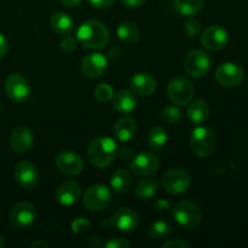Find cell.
Instances as JSON below:
<instances>
[{
    "instance_id": "cb8c5ba5",
    "label": "cell",
    "mask_w": 248,
    "mask_h": 248,
    "mask_svg": "<svg viewBox=\"0 0 248 248\" xmlns=\"http://www.w3.org/2000/svg\"><path fill=\"white\" fill-rule=\"evenodd\" d=\"M210 115V107L207 102L203 99H196L191 102L188 108V118L193 124H202L205 123Z\"/></svg>"
},
{
    "instance_id": "ffe728a7",
    "label": "cell",
    "mask_w": 248,
    "mask_h": 248,
    "mask_svg": "<svg viewBox=\"0 0 248 248\" xmlns=\"http://www.w3.org/2000/svg\"><path fill=\"white\" fill-rule=\"evenodd\" d=\"M131 89L140 96H150L156 89V80L149 73H137L131 79Z\"/></svg>"
},
{
    "instance_id": "f35d334b",
    "label": "cell",
    "mask_w": 248,
    "mask_h": 248,
    "mask_svg": "<svg viewBox=\"0 0 248 248\" xmlns=\"http://www.w3.org/2000/svg\"><path fill=\"white\" fill-rule=\"evenodd\" d=\"M155 210L160 213H167L171 211V206L167 200H159L155 203Z\"/></svg>"
},
{
    "instance_id": "7a4b0ae2",
    "label": "cell",
    "mask_w": 248,
    "mask_h": 248,
    "mask_svg": "<svg viewBox=\"0 0 248 248\" xmlns=\"http://www.w3.org/2000/svg\"><path fill=\"white\" fill-rule=\"evenodd\" d=\"M118 145L109 137H97L90 143L87 156L93 166L103 169L109 166L118 155Z\"/></svg>"
},
{
    "instance_id": "277c9868",
    "label": "cell",
    "mask_w": 248,
    "mask_h": 248,
    "mask_svg": "<svg viewBox=\"0 0 248 248\" xmlns=\"http://www.w3.org/2000/svg\"><path fill=\"white\" fill-rule=\"evenodd\" d=\"M216 147V137L212 130L206 126H199L190 135V148L195 155L207 157L213 153Z\"/></svg>"
},
{
    "instance_id": "d6986e66",
    "label": "cell",
    "mask_w": 248,
    "mask_h": 248,
    "mask_svg": "<svg viewBox=\"0 0 248 248\" xmlns=\"http://www.w3.org/2000/svg\"><path fill=\"white\" fill-rule=\"evenodd\" d=\"M81 195V188L74 181H64L56 189L55 198L61 205L72 206L78 202Z\"/></svg>"
},
{
    "instance_id": "836d02e7",
    "label": "cell",
    "mask_w": 248,
    "mask_h": 248,
    "mask_svg": "<svg viewBox=\"0 0 248 248\" xmlns=\"http://www.w3.org/2000/svg\"><path fill=\"white\" fill-rule=\"evenodd\" d=\"M90 229H91V223L86 218H77L72 223V232L75 234H82Z\"/></svg>"
},
{
    "instance_id": "ac0fdd59",
    "label": "cell",
    "mask_w": 248,
    "mask_h": 248,
    "mask_svg": "<svg viewBox=\"0 0 248 248\" xmlns=\"http://www.w3.org/2000/svg\"><path fill=\"white\" fill-rule=\"evenodd\" d=\"M10 144L14 152L18 154L29 152L34 144V135L31 128L27 126H18L15 128L10 137Z\"/></svg>"
},
{
    "instance_id": "83f0119b",
    "label": "cell",
    "mask_w": 248,
    "mask_h": 248,
    "mask_svg": "<svg viewBox=\"0 0 248 248\" xmlns=\"http://www.w3.org/2000/svg\"><path fill=\"white\" fill-rule=\"evenodd\" d=\"M172 229L173 228H172V224L169 220L160 219L149 225L148 234H149L150 239L155 240V241H159V240L166 239L172 232Z\"/></svg>"
},
{
    "instance_id": "4dcf8cb0",
    "label": "cell",
    "mask_w": 248,
    "mask_h": 248,
    "mask_svg": "<svg viewBox=\"0 0 248 248\" xmlns=\"http://www.w3.org/2000/svg\"><path fill=\"white\" fill-rule=\"evenodd\" d=\"M182 118V110L176 106H169L161 111V120L169 125H174Z\"/></svg>"
},
{
    "instance_id": "f1b7e54d",
    "label": "cell",
    "mask_w": 248,
    "mask_h": 248,
    "mask_svg": "<svg viewBox=\"0 0 248 248\" xmlns=\"http://www.w3.org/2000/svg\"><path fill=\"white\" fill-rule=\"evenodd\" d=\"M203 7V0H174V9L183 16L198 14Z\"/></svg>"
},
{
    "instance_id": "e575fe53",
    "label": "cell",
    "mask_w": 248,
    "mask_h": 248,
    "mask_svg": "<svg viewBox=\"0 0 248 248\" xmlns=\"http://www.w3.org/2000/svg\"><path fill=\"white\" fill-rule=\"evenodd\" d=\"M61 48H62V51H64V52H73V51L77 50V46H78V40L75 38H73V36H64V38L62 39V41H61Z\"/></svg>"
},
{
    "instance_id": "4316f807",
    "label": "cell",
    "mask_w": 248,
    "mask_h": 248,
    "mask_svg": "<svg viewBox=\"0 0 248 248\" xmlns=\"http://www.w3.org/2000/svg\"><path fill=\"white\" fill-rule=\"evenodd\" d=\"M167 140H169V135L161 126L153 127L148 135V145L153 152H160L164 149L165 145L167 144Z\"/></svg>"
},
{
    "instance_id": "ee69618b",
    "label": "cell",
    "mask_w": 248,
    "mask_h": 248,
    "mask_svg": "<svg viewBox=\"0 0 248 248\" xmlns=\"http://www.w3.org/2000/svg\"><path fill=\"white\" fill-rule=\"evenodd\" d=\"M61 2H62V5H64L67 7H74L77 5H79L81 2V0H61Z\"/></svg>"
},
{
    "instance_id": "5b68a950",
    "label": "cell",
    "mask_w": 248,
    "mask_h": 248,
    "mask_svg": "<svg viewBox=\"0 0 248 248\" xmlns=\"http://www.w3.org/2000/svg\"><path fill=\"white\" fill-rule=\"evenodd\" d=\"M161 186L167 193L181 195L188 191L191 186V177L182 169L169 170L162 176Z\"/></svg>"
},
{
    "instance_id": "8fae6325",
    "label": "cell",
    "mask_w": 248,
    "mask_h": 248,
    "mask_svg": "<svg viewBox=\"0 0 248 248\" xmlns=\"http://www.w3.org/2000/svg\"><path fill=\"white\" fill-rule=\"evenodd\" d=\"M229 43V33L219 26H211L201 35V44L208 51H219Z\"/></svg>"
},
{
    "instance_id": "52a82bcc",
    "label": "cell",
    "mask_w": 248,
    "mask_h": 248,
    "mask_svg": "<svg viewBox=\"0 0 248 248\" xmlns=\"http://www.w3.org/2000/svg\"><path fill=\"white\" fill-rule=\"evenodd\" d=\"M169 98L177 106H186L194 96V86L186 77H176L169 82L167 86Z\"/></svg>"
},
{
    "instance_id": "6da1fadb",
    "label": "cell",
    "mask_w": 248,
    "mask_h": 248,
    "mask_svg": "<svg viewBox=\"0 0 248 248\" xmlns=\"http://www.w3.org/2000/svg\"><path fill=\"white\" fill-rule=\"evenodd\" d=\"M77 40L84 47L99 50L109 43V31L106 24L102 22L89 19L82 22L78 28Z\"/></svg>"
},
{
    "instance_id": "b9f144b4",
    "label": "cell",
    "mask_w": 248,
    "mask_h": 248,
    "mask_svg": "<svg viewBox=\"0 0 248 248\" xmlns=\"http://www.w3.org/2000/svg\"><path fill=\"white\" fill-rule=\"evenodd\" d=\"M120 156L123 160H127V161H131V160L133 159V153L131 152V149H128V148H123V149L120 150Z\"/></svg>"
},
{
    "instance_id": "8d00e7d4",
    "label": "cell",
    "mask_w": 248,
    "mask_h": 248,
    "mask_svg": "<svg viewBox=\"0 0 248 248\" xmlns=\"http://www.w3.org/2000/svg\"><path fill=\"white\" fill-rule=\"evenodd\" d=\"M164 248H189L190 245L188 242L183 241V240H179V239H174V240H170V241L165 242L162 245Z\"/></svg>"
},
{
    "instance_id": "30bf717a",
    "label": "cell",
    "mask_w": 248,
    "mask_h": 248,
    "mask_svg": "<svg viewBox=\"0 0 248 248\" xmlns=\"http://www.w3.org/2000/svg\"><path fill=\"white\" fill-rule=\"evenodd\" d=\"M184 68L186 73L194 78H202L210 72L211 69V58L207 52L202 50H193L188 52L186 61H184Z\"/></svg>"
},
{
    "instance_id": "7402d4cb",
    "label": "cell",
    "mask_w": 248,
    "mask_h": 248,
    "mask_svg": "<svg viewBox=\"0 0 248 248\" xmlns=\"http://www.w3.org/2000/svg\"><path fill=\"white\" fill-rule=\"evenodd\" d=\"M136 131H137V124L135 119L130 116L119 119L114 125V135L120 142H128L132 140L133 136L136 135Z\"/></svg>"
},
{
    "instance_id": "5bb4252c",
    "label": "cell",
    "mask_w": 248,
    "mask_h": 248,
    "mask_svg": "<svg viewBox=\"0 0 248 248\" xmlns=\"http://www.w3.org/2000/svg\"><path fill=\"white\" fill-rule=\"evenodd\" d=\"M111 225L119 232H135L140 225V217L133 210L128 207H123L116 210L111 216Z\"/></svg>"
},
{
    "instance_id": "7c38bea8",
    "label": "cell",
    "mask_w": 248,
    "mask_h": 248,
    "mask_svg": "<svg viewBox=\"0 0 248 248\" xmlns=\"http://www.w3.org/2000/svg\"><path fill=\"white\" fill-rule=\"evenodd\" d=\"M245 78V72L239 64L232 62L223 63L216 72V79L222 86L235 87L242 82Z\"/></svg>"
},
{
    "instance_id": "603a6c76",
    "label": "cell",
    "mask_w": 248,
    "mask_h": 248,
    "mask_svg": "<svg viewBox=\"0 0 248 248\" xmlns=\"http://www.w3.org/2000/svg\"><path fill=\"white\" fill-rule=\"evenodd\" d=\"M50 22L53 31H57L58 34L68 35V34H70L74 31V21H73V18L69 15L63 11L55 12L51 16Z\"/></svg>"
},
{
    "instance_id": "9c48e42d",
    "label": "cell",
    "mask_w": 248,
    "mask_h": 248,
    "mask_svg": "<svg viewBox=\"0 0 248 248\" xmlns=\"http://www.w3.org/2000/svg\"><path fill=\"white\" fill-rule=\"evenodd\" d=\"M36 207L31 202L22 201L16 203L10 212V222L17 229H27L36 219Z\"/></svg>"
},
{
    "instance_id": "f6af8a7d",
    "label": "cell",
    "mask_w": 248,
    "mask_h": 248,
    "mask_svg": "<svg viewBox=\"0 0 248 248\" xmlns=\"http://www.w3.org/2000/svg\"><path fill=\"white\" fill-rule=\"evenodd\" d=\"M31 248H47L48 244L46 241H43V240H36L33 244L31 245Z\"/></svg>"
},
{
    "instance_id": "ab89813d",
    "label": "cell",
    "mask_w": 248,
    "mask_h": 248,
    "mask_svg": "<svg viewBox=\"0 0 248 248\" xmlns=\"http://www.w3.org/2000/svg\"><path fill=\"white\" fill-rule=\"evenodd\" d=\"M7 48H9V41H7V39L0 33V58H2L6 55Z\"/></svg>"
},
{
    "instance_id": "2e32d148",
    "label": "cell",
    "mask_w": 248,
    "mask_h": 248,
    "mask_svg": "<svg viewBox=\"0 0 248 248\" xmlns=\"http://www.w3.org/2000/svg\"><path fill=\"white\" fill-rule=\"evenodd\" d=\"M108 60L103 53L92 52L85 56L81 62V72L90 79L98 78L106 72Z\"/></svg>"
},
{
    "instance_id": "d6a6232c",
    "label": "cell",
    "mask_w": 248,
    "mask_h": 248,
    "mask_svg": "<svg viewBox=\"0 0 248 248\" xmlns=\"http://www.w3.org/2000/svg\"><path fill=\"white\" fill-rule=\"evenodd\" d=\"M183 31H184V33L189 36V38H195L196 35H199V34H200V31H201L200 22L196 21V19H194V18L188 19V21L184 22Z\"/></svg>"
},
{
    "instance_id": "9a60e30c",
    "label": "cell",
    "mask_w": 248,
    "mask_h": 248,
    "mask_svg": "<svg viewBox=\"0 0 248 248\" xmlns=\"http://www.w3.org/2000/svg\"><path fill=\"white\" fill-rule=\"evenodd\" d=\"M131 161V171L137 176H149L157 171L160 165L156 155L149 152L140 153Z\"/></svg>"
},
{
    "instance_id": "d590c367",
    "label": "cell",
    "mask_w": 248,
    "mask_h": 248,
    "mask_svg": "<svg viewBox=\"0 0 248 248\" xmlns=\"http://www.w3.org/2000/svg\"><path fill=\"white\" fill-rule=\"evenodd\" d=\"M106 248H130V244H128L126 240L120 239V237H116V239L109 240L108 242L104 244Z\"/></svg>"
},
{
    "instance_id": "7dc6e473",
    "label": "cell",
    "mask_w": 248,
    "mask_h": 248,
    "mask_svg": "<svg viewBox=\"0 0 248 248\" xmlns=\"http://www.w3.org/2000/svg\"><path fill=\"white\" fill-rule=\"evenodd\" d=\"M0 109H1V106H0Z\"/></svg>"
},
{
    "instance_id": "bcb514c9",
    "label": "cell",
    "mask_w": 248,
    "mask_h": 248,
    "mask_svg": "<svg viewBox=\"0 0 248 248\" xmlns=\"http://www.w3.org/2000/svg\"><path fill=\"white\" fill-rule=\"evenodd\" d=\"M5 244H6V241H5V237L2 236L1 234H0V248L4 247V246H5Z\"/></svg>"
},
{
    "instance_id": "d4e9b609",
    "label": "cell",
    "mask_w": 248,
    "mask_h": 248,
    "mask_svg": "<svg viewBox=\"0 0 248 248\" xmlns=\"http://www.w3.org/2000/svg\"><path fill=\"white\" fill-rule=\"evenodd\" d=\"M131 184H132V176L127 170L119 169L111 176L110 186L115 193H126L130 189Z\"/></svg>"
},
{
    "instance_id": "1f68e13d",
    "label": "cell",
    "mask_w": 248,
    "mask_h": 248,
    "mask_svg": "<svg viewBox=\"0 0 248 248\" xmlns=\"http://www.w3.org/2000/svg\"><path fill=\"white\" fill-rule=\"evenodd\" d=\"M114 96V90L113 87L109 84H99L98 86L94 90V97H96L97 101L99 102H108L109 99L113 98Z\"/></svg>"
},
{
    "instance_id": "484cf974",
    "label": "cell",
    "mask_w": 248,
    "mask_h": 248,
    "mask_svg": "<svg viewBox=\"0 0 248 248\" xmlns=\"http://www.w3.org/2000/svg\"><path fill=\"white\" fill-rule=\"evenodd\" d=\"M116 35L126 44H136L140 40V29L132 22H123L116 29Z\"/></svg>"
},
{
    "instance_id": "e0dca14e",
    "label": "cell",
    "mask_w": 248,
    "mask_h": 248,
    "mask_svg": "<svg viewBox=\"0 0 248 248\" xmlns=\"http://www.w3.org/2000/svg\"><path fill=\"white\" fill-rule=\"evenodd\" d=\"M39 173L38 169L34 164L31 161H24L18 162L15 167V179L24 189H31L36 186L38 183Z\"/></svg>"
},
{
    "instance_id": "8992f818",
    "label": "cell",
    "mask_w": 248,
    "mask_h": 248,
    "mask_svg": "<svg viewBox=\"0 0 248 248\" xmlns=\"http://www.w3.org/2000/svg\"><path fill=\"white\" fill-rule=\"evenodd\" d=\"M111 200H113L111 191L101 184L89 186L82 196V203L90 211L104 210L110 205Z\"/></svg>"
},
{
    "instance_id": "44dd1931",
    "label": "cell",
    "mask_w": 248,
    "mask_h": 248,
    "mask_svg": "<svg viewBox=\"0 0 248 248\" xmlns=\"http://www.w3.org/2000/svg\"><path fill=\"white\" fill-rule=\"evenodd\" d=\"M113 107L118 113L128 114L137 107V98L128 90H120L113 96Z\"/></svg>"
},
{
    "instance_id": "f546056e",
    "label": "cell",
    "mask_w": 248,
    "mask_h": 248,
    "mask_svg": "<svg viewBox=\"0 0 248 248\" xmlns=\"http://www.w3.org/2000/svg\"><path fill=\"white\" fill-rule=\"evenodd\" d=\"M157 183L153 179H143L136 186V195L140 200H149L156 194Z\"/></svg>"
},
{
    "instance_id": "ba28073f",
    "label": "cell",
    "mask_w": 248,
    "mask_h": 248,
    "mask_svg": "<svg viewBox=\"0 0 248 248\" xmlns=\"http://www.w3.org/2000/svg\"><path fill=\"white\" fill-rule=\"evenodd\" d=\"M5 92L7 97L15 103H22L27 101L31 94V85L29 81L21 74H10L5 80Z\"/></svg>"
},
{
    "instance_id": "4fadbf2b",
    "label": "cell",
    "mask_w": 248,
    "mask_h": 248,
    "mask_svg": "<svg viewBox=\"0 0 248 248\" xmlns=\"http://www.w3.org/2000/svg\"><path fill=\"white\" fill-rule=\"evenodd\" d=\"M56 166L65 176H78L84 170V160L74 152H61L56 156Z\"/></svg>"
},
{
    "instance_id": "60d3db41",
    "label": "cell",
    "mask_w": 248,
    "mask_h": 248,
    "mask_svg": "<svg viewBox=\"0 0 248 248\" xmlns=\"http://www.w3.org/2000/svg\"><path fill=\"white\" fill-rule=\"evenodd\" d=\"M121 1H123V4L125 5V6L135 9V7H140V5L144 4L145 0H121Z\"/></svg>"
},
{
    "instance_id": "74e56055",
    "label": "cell",
    "mask_w": 248,
    "mask_h": 248,
    "mask_svg": "<svg viewBox=\"0 0 248 248\" xmlns=\"http://www.w3.org/2000/svg\"><path fill=\"white\" fill-rule=\"evenodd\" d=\"M89 1L97 9H108L115 2V0H89Z\"/></svg>"
},
{
    "instance_id": "3957f363",
    "label": "cell",
    "mask_w": 248,
    "mask_h": 248,
    "mask_svg": "<svg viewBox=\"0 0 248 248\" xmlns=\"http://www.w3.org/2000/svg\"><path fill=\"white\" fill-rule=\"evenodd\" d=\"M172 215L176 222L186 229L199 227L202 219L200 207L191 201H182L172 208Z\"/></svg>"
},
{
    "instance_id": "7bdbcfd3",
    "label": "cell",
    "mask_w": 248,
    "mask_h": 248,
    "mask_svg": "<svg viewBox=\"0 0 248 248\" xmlns=\"http://www.w3.org/2000/svg\"><path fill=\"white\" fill-rule=\"evenodd\" d=\"M120 52H121L120 47H118V46H114V47H111L110 50L108 51V55H109V57L113 58V60H114V58H118L119 57Z\"/></svg>"
}]
</instances>
